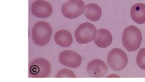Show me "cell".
I'll use <instances>...</instances> for the list:
<instances>
[{
  "instance_id": "obj_12",
  "label": "cell",
  "mask_w": 145,
  "mask_h": 82,
  "mask_svg": "<svg viewBox=\"0 0 145 82\" xmlns=\"http://www.w3.org/2000/svg\"><path fill=\"white\" fill-rule=\"evenodd\" d=\"M54 40L60 47H68L72 43V34L66 29H60L56 33Z\"/></svg>"
},
{
  "instance_id": "obj_3",
  "label": "cell",
  "mask_w": 145,
  "mask_h": 82,
  "mask_svg": "<svg viewBox=\"0 0 145 82\" xmlns=\"http://www.w3.org/2000/svg\"><path fill=\"white\" fill-rule=\"evenodd\" d=\"M97 33L96 27L90 23H84L75 31V40L82 45L88 44L95 38Z\"/></svg>"
},
{
  "instance_id": "obj_8",
  "label": "cell",
  "mask_w": 145,
  "mask_h": 82,
  "mask_svg": "<svg viewBox=\"0 0 145 82\" xmlns=\"http://www.w3.org/2000/svg\"><path fill=\"white\" fill-rule=\"evenodd\" d=\"M31 11L34 16L39 18H47L52 14L53 8L48 1L36 0L32 4Z\"/></svg>"
},
{
  "instance_id": "obj_1",
  "label": "cell",
  "mask_w": 145,
  "mask_h": 82,
  "mask_svg": "<svg viewBox=\"0 0 145 82\" xmlns=\"http://www.w3.org/2000/svg\"><path fill=\"white\" fill-rule=\"evenodd\" d=\"M142 40L140 29L134 25L125 27L122 36V42L127 51H136L140 47Z\"/></svg>"
},
{
  "instance_id": "obj_10",
  "label": "cell",
  "mask_w": 145,
  "mask_h": 82,
  "mask_svg": "<svg viewBox=\"0 0 145 82\" xmlns=\"http://www.w3.org/2000/svg\"><path fill=\"white\" fill-rule=\"evenodd\" d=\"M112 35L108 29H99L95 38L94 39L95 44L100 48H106L112 42Z\"/></svg>"
},
{
  "instance_id": "obj_15",
  "label": "cell",
  "mask_w": 145,
  "mask_h": 82,
  "mask_svg": "<svg viewBox=\"0 0 145 82\" xmlns=\"http://www.w3.org/2000/svg\"><path fill=\"white\" fill-rule=\"evenodd\" d=\"M55 77H76L72 70L67 69V68H64L60 70L56 75Z\"/></svg>"
},
{
  "instance_id": "obj_2",
  "label": "cell",
  "mask_w": 145,
  "mask_h": 82,
  "mask_svg": "<svg viewBox=\"0 0 145 82\" xmlns=\"http://www.w3.org/2000/svg\"><path fill=\"white\" fill-rule=\"evenodd\" d=\"M52 27L45 21H39L32 29V40L37 45L44 46L50 40L52 34Z\"/></svg>"
},
{
  "instance_id": "obj_5",
  "label": "cell",
  "mask_w": 145,
  "mask_h": 82,
  "mask_svg": "<svg viewBox=\"0 0 145 82\" xmlns=\"http://www.w3.org/2000/svg\"><path fill=\"white\" fill-rule=\"evenodd\" d=\"M108 64L112 69L120 71L126 67L128 63V57L123 50L114 48L109 52Z\"/></svg>"
},
{
  "instance_id": "obj_9",
  "label": "cell",
  "mask_w": 145,
  "mask_h": 82,
  "mask_svg": "<svg viewBox=\"0 0 145 82\" xmlns=\"http://www.w3.org/2000/svg\"><path fill=\"white\" fill-rule=\"evenodd\" d=\"M108 69L106 64L100 59L93 60L87 66L88 75L93 77H102L107 73Z\"/></svg>"
},
{
  "instance_id": "obj_6",
  "label": "cell",
  "mask_w": 145,
  "mask_h": 82,
  "mask_svg": "<svg viewBox=\"0 0 145 82\" xmlns=\"http://www.w3.org/2000/svg\"><path fill=\"white\" fill-rule=\"evenodd\" d=\"M51 70V65L47 60L36 59L29 65V77L44 78L48 77Z\"/></svg>"
},
{
  "instance_id": "obj_11",
  "label": "cell",
  "mask_w": 145,
  "mask_h": 82,
  "mask_svg": "<svg viewBox=\"0 0 145 82\" xmlns=\"http://www.w3.org/2000/svg\"><path fill=\"white\" fill-rule=\"evenodd\" d=\"M131 19L137 24L145 23V4L136 3L131 6L130 10Z\"/></svg>"
},
{
  "instance_id": "obj_4",
  "label": "cell",
  "mask_w": 145,
  "mask_h": 82,
  "mask_svg": "<svg viewBox=\"0 0 145 82\" xmlns=\"http://www.w3.org/2000/svg\"><path fill=\"white\" fill-rule=\"evenodd\" d=\"M86 6L82 0H69L62 5V14L67 19H74L84 12Z\"/></svg>"
},
{
  "instance_id": "obj_16",
  "label": "cell",
  "mask_w": 145,
  "mask_h": 82,
  "mask_svg": "<svg viewBox=\"0 0 145 82\" xmlns=\"http://www.w3.org/2000/svg\"><path fill=\"white\" fill-rule=\"evenodd\" d=\"M108 77H120L119 76H118V75H108Z\"/></svg>"
},
{
  "instance_id": "obj_14",
  "label": "cell",
  "mask_w": 145,
  "mask_h": 82,
  "mask_svg": "<svg viewBox=\"0 0 145 82\" xmlns=\"http://www.w3.org/2000/svg\"><path fill=\"white\" fill-rule=\"evenodd\" d=\"M136 63L140 68L145 70V48H141L138 51L136 56Z\"/></svg>"
},
{
  "instance_id": "obj_13",
  "label": "cell",
  "mask_w": 145,
  "mask_h": 82,
  "mask_svg": "<svg viewBox=\"0 0 145 82\" xmlns=\"http://www.w3.org/2000/svg\"><path fill=\"white\" fill-rule=\"evenodd\" d=\"M84 15L88 20L97 21L101 19L102 10L100 6L96 4H88L86 6Z\"/></svg>"
},
{
  "instance_id": "obj_7",
  "label": "cell",
  "mask_w": 145,
  "mask_h": 82,
  "mask_svg": "<svg viewBox=\"0 0 145 82\" xmlns=\"http://www.w3.org/2000/svg\"><path fill=\"white\" fill-rule=\"evenodd\" d=\"M82 58L80 54L71 50H65L59 55V62L69 68H77L81 65Z\"/></svg>"
}]
</instances>
